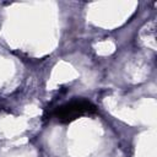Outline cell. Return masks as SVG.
I'll use <instances>...</instances> for the list:
<instances>
[{
	"instance_id": "cell-1",
	"label": "cell",
	"mask_w": 157,
	"mask_h": 157,
	"mask_svg": "<svg viewBox=\"0 0 157 157\" xmlns=\"http://www.w3.org/2000/svg\"><path fill=\"white\" fill-rule=\"evenodd\" d=\"M96 112V107L87 99H72L66 102L54 110V117L60 123H70L82 115L93 114Z\"/></svg>"
}]
</instances>
